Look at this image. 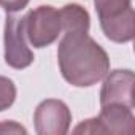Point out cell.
<instances>
[{
  "instance_id": "1",
  "label": "cell",
  "mask_w": 135,
  "mask_h": 135,
  "mask_svg": "<svg viewBox=\"0 0 135 135\" xmlns=\"http://www.w3.org/2000/svg\"><path fill=\"white\" fill-rule=\"evenodd\" d=\"M62 78L75 88H91L110 72L107 51L86 30H67L57 46Z\"/></svg>"
},
{
  "instance_id": "6",
  "label": "cell",
  "mask_w": 135,
  "mask_h": 135,
  "mask_svg": "<svg viewBox=\"0 0 135 135\" xmlns=\"http://www.w3.org/2000/svg\"><path fill=\"white\" fill-rule=\"evenodd\" d=\"M133 84L135 75L132 70H113L103 78L100 89V107L124 105L133 108Z\"/></svg>"
},
{
  "instance_id": "2",
  "label": "cell",
  "mask_w": 135,
  "mask_h": 135,
  "mask_svg": "<svg viewBox=\"0 0 135 135\" xmlns=\"http://www.w3.org/2000/svg\"><path fill=\"white\" fill-rule=\"evenodd\" d=\"M27 41L33 48H46L62 35V19L57 8L40 5L22 16Z\"/></svg>"
},
{
  "instance_id": "4",
  "label": "cell",
  "mask_w": 135,
  "mask_h": 135,
  "mask_svg": "<svg viewBox=\"0 0 135 135\" xmlns=\"http://www.w3.org/2000/svg\"><path fill=\"white\" fill-rule=\"evenodd\" d=\"M3 45H5V62L15 70H22L30 67L35 60L33 51L27 45L22 18L8 13L3 29Z\"/></svg>"
},
{
  "instance_id": "11",
  "label": "cell",
  "mask_w": 135,
  "mask_h": 135,
  "mask_svg": "<svg viewBox=\"0 0 135 135\" xmlns=\"http://www.w3.org/2000/svg\"><path fill=\"white\" fill-rule=\"evenodd\" d=\"M30 0H0V7H2L7 13H18L22 11Z\"/></svg>"
},
{
  "instance_id": "9",
  "label": "cell",
  "mask_w": 135,
  "mask_h": 135,
  "mask_svg": "<svg viewBox=\"0 0 135 135\" xmlns=\"http://www.w3.org/2000/svg\"><path fill=\"white\" fill-rule=\"evenodd\" d=\"M99 21H110L126 15L132 8V0H94Z\"/></svg>"
},
{
  "instance_id": "10",
  "label": "cell",
  "mask_w": 135,
  "mask_h": 135,
  "mask_svg": "<svg viewBox=\"0 0 135 135\" xmlns=\"http://www.w3.org/2000/svg\"><path fill=\"white\" fill-rule=\"evenodd\" d=\"M16 100V84L8 76L0 75V113L8 110Z\"/></svg>"
},
{
  "instance_id": "5",
  "label": "cell",
  "mask_w": 135,
  "mask_h": 135,
  "mask_svg": "<svg viewBox=\"0 0 135 135\" xmlns=\"http://www.w3.org/2000/svg\"><path fill=\"white\" fill-rule=\"evenodd\" d=\"M72 111L59 99H46L33 113V126L38 135H65L70 130Z\"/></svg>"
},
{
  "instance_id": "8",
  "label": "cell",
  "mask_w": 135,
  "mask_h": 135,
  "mask_svg": "<svg viewBox=\"0 0 135 135\" xmlns=\"http://www.w3.org/2000/svg\"><path fill=\"white\" fill-rule=\"evenodd\" d=\"M62 19V33L67 30H86L91 27V16L88 10L78 3H67L59 10Z\"/></svg>"
},
{
  "instance_id": "3",
  "label": "cell",
  "mask_w": 135,
  "mask_h": 135,
  "mask_svg": "<svg viewBox=\"0 0 135 135\" xmlns=\"http://www.w3.org/2000/svg\"><path fill=\"white\" fill-rule=\"evenodd\" d=\"M135 116L133 108L124 105H105L100 107V113L95 118L81 121L73 133H133Z\"/></svg>"
},
{
  "instance_id": "12",
  "label": "cell",
  "mask_w": 135,
  "mask_h": 135,
  "mask_svg": "<svg viewBox=\"0 0 135 135\" xmlns=\"http://www.w3.org/2000/svg\"><path fill=\"white\" fill-rule=\"evenodd\" d=\"M0 133H27V130L16 121H0Z\"/></svg>"
},
{
  "instance_id": "7",
  "label": "cell",
  "mask_w": 135,
  "mask_h": 135,
  "mask_svg": "<svg viewBox=\"0 0 135 135\" xmlns=\"http://www.w3.org/2000/svg\"><path fill=\"white\" fill-rule=\"evenodd\" d=\"M100 29L105 33V37L113 41V43H129L133 40L135 33V13L133 10L127 11L126 15L110 19V21H102Z\"/></svg>"
}]
</instances>
